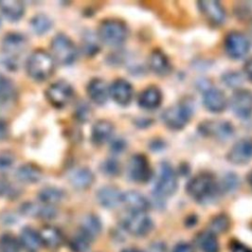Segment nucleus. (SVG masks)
I'll return each mask as SVG.
<instances>
[{
    "instance_id": "11",
    "label": "nucleus",
    "mask_w": 252,
    "mask_h": 252,
    "mask_svg": "<svg viewBox=\"0 0 252 252\" xmlns=\"http://www.w3.org/2000/svg\"><path fill=\"white\" fill-rule=\"evenodd\" d=\"M199 132L206 137L218 139L229 138L233 133V127L230 122L225 120H206L198 128Z\"/></svg>"
},
{
    "instance_id": "41",
    "label": "nucleus",
    "mask_w": 252,
    "mask_h": 252,
    "mask_svg": "<svg viewBox=\"0 0 252 252\" xmlns=\"http://www.w3.org/2000/svg\"><path fill=\"white\" fill-rule=\"evenodd\" d=\"M224 84L228 86L229 88H237L241 85L242 83V78L238 73L235 72H230L226 73L223 78H222Z\"/></svg>"
},
{
    "instance_id": "19",
    "label": "nucleus",
    "mask_w": 252,
    "mask_h": 252,
    "mask_svg": "<svg viewBox=\"0 0 252 252\" xmlns=\"http://www.w3.org/2000/svg\"><path fill=\"white\" fill-rule=\"evenodd\" d=\"M87 92L90 98L94 102L101 105L107 100L109 94V88L103 80L94 78L89 83Z\"/></svg>"
},
{
    "instance_id": "8",
    "label": "nucleus",
    "mask_w": 252,
    "mask_h": 252,
    "mask_svg": "<svg viewBox=\"0 0 252 252\" xmlns=\"http://www.w3.org/2000/svg\"><path fill=\"white\" fill-rule=\"evenodd\" d=\"M123 227L135 236L147 235L153 229V221L146 213H129L122 221Z\"/></svg>"
},
{
    "instance_id": "18",
    "label": "nucleus",
    "mask_w": 252,
    "mask_h": 252,
    "mask_svg": "<svg viewBox=\"0 0 252 252\" xmlns=\"http://www.w3.org/2000/svg\"><path fill=\"white\" fill-rule=\"evenodd\" d=\"M162 100V94L158 88L155 86L148 87L138 96V103L145 109H155L158 107Z\"/></svg>"
},
{
    "instance_id": "15",
    "label": "nucleus",
    "mask_w": 252,
    "mask_h": 252,
    "mask_svg": "<svg viewBox=\"0 0 252 252\" xmlns=\"http://www.w3.org/2000/svg\"><path fill=\"white\" fill-rule=\"evenodd\" d=\"M199 8L207 20L213 25H221L225 19V12L221 4L214 0L198 2Z\"/></svg>"
},
{
    "instance_id": "43",
    "label": "nucleus",
    "mask_w": 252,
    "mask_h": 252,
    "mask_svg": "<svg viewBox=\"0 0 252 252\" xmlns=\"http://www.w3.org/2000/svg\"><path fill=\"white\" fill-rule=\"evenodd\" d=\"M229 250L231 252H252V250L245 244L239 242L238 240H231L229 243Z\"/></svg>"
},
{
    "instance_id": "46",
    "label": "nucleus",
    "mask_w": 252,
    "mask_h": 252,
    "mask_svg": "<svg viewBox=\"0 0 252 252\" xmlns=\"http://www.w3.org/2000/svg\"><path fill=\"white\" fill-rule=\"evenodd\" d=\"M148 252H166V245L161 241L153 242L149 246Z\"/></svg>"
},
{
    "instance_id": "44",
    "label": "nucleus",
    "mask_w": 252,
    "mask_h": 252,
    "mask_svg": "<svg viewBox=\"0 0 252 252\" xmlns=\"http://www.w3.org/2000/svg\"><path fill=\"white\" fill-rule=\"evenodd\" d=\"M172 252H196V251L192 244L188 242H179L174 246Z\"/></svg>"
},
{
    "instance_id": "36",
    "label": "nucleus",
    "mask_w": 252,
    "mask_h": 252,
    "mask_svg": "<svg viewBox=\"0 0 252 252\" xmlns=\"http://www.w3.org/2000/svg\"><path fill=\"white\" fill-rule=\"evenodd\" d=\"M31 25L34 32L38 34H42L47 32L51 29L52 22L47 16L43 14H38L32 19Z\"/></svg>"
},
{
    "instance_id": "29",
    "label": "nucleus",
    "mask_w": 252,
    "mask_h": 252,
    "mask_svg": "<svg viewBox=\"0 0 252 252\" xmlns=\"http://www.w3.org/2000/svg\"><path fill=\"white\" fill-rule=\"evenodd\" d=\"M42 176L41 169L34 164H23L16 171V177L18 180L24 183H36Z\"/></svg>"
},
{
    "instance_id": "9",
    "label": "nucleus",
    "mask_w": 252,
    "mask_h": 252,
    "mask_svg": "<svg viewBox=\"0 0 252 252\" xmlns=\"http://www.w3.org/2000/svg\"><path fill=\"white\" fill-rule=\"evenodd\" d=\"M224 48L230 58L240 59L249 51L250 42L242 32H231L224 39Z\"/></svg>"
},
{
    "instance_id": "24",
    "label": "nucleus",
    "mask_w": 252,
    "mask_h": 252,
    "mask_svg": "<svg viewBox=\"0 0 252 252\" xmlns=\"http://www.w3.org/2000/svg\"><path fill=\"white\" fill-rule=\"evenodd\" d=\"M195 243L201 252H220L218 238L209 229L200 231L195 237Z\"/></svg>"
},
{
    "instance_id": "16",
    "label": "nucleus",
    "mask_w": 252,
    "mask_h": 252,
    "mask_svg": "<svg viewBox=\"0 0 252 252\" xmlns=\"http://www.w3.org/2000/svg\"><path fill=\"white\" fill-rule=\"evenodd\" d=\"M121 203L126 207L129 213H146L150 208L148 199L137 191H126L122 194Z\"/></svg>"
},
{
    "instance_id": "49",
    "label": "nucleus",
    "mask_w": 252,
    "mask_h": 252,
    "mask_svg": "<svg viewBox=\"0 0 252 252\" xmlns=\"http://www.w3.org/2000/svg\"><path fill=\"white\" fill-rule=\"evenodd\" d=\"M9 133V128H8V124L7 122L0 118V140H4L7 138Z\"/></svg>"
},
{
    "instance_id": "14",
    "label": "nucleus",
    "mask_w": 252,
    "mask_h": 252,
    "mask_svg": "<svg viewBox=\"0 0 252 252\" xmlns=\"http://www.w3.org/2000/svg\"><path fill=\"white\" fill-rule=\"evenodd\" d=\"M109 94L120 105H127L133 96L132 85L125 79H116L109 87Z\"/></svg>"
},
{
    "instance_id": "48",
    "label": "nucleus",
    "mask_w": 252,
    "mask_h": 252,
    "mask_svg": "<svg viewBox=\"0 0 252 252\" xmlns=\"http://www.w3.org/2000/svg\"><path fill=\"white\" fill-rule=\"evenodd\" d=\"M243 71L245 74V77L252 82V58H249L246 60V62L243 65Z\"/></svg>"
},
{
    "instance_id": "27",
    "label": "nucleus",
    "mask_w": 252,
    "mask_h": 252,
    "mask_svg": "<svg viewBox=\"0 0 252 252\" xmlns=\"http://www.w3.org/2000/svg\"><path fill=\"white\" fill-rule=\"evenodd\" d=\"M21 211L26 216L37 217L42 219H52L55 216V210L48 205H37L34 203L23 204Z\"/></svg>"
},
{
    "instance_id": "35",
    "label": "nucleus",
    "mask_w": 252,
    "mask_h": 252,
    "mask_svg": "<svg viewBox=\"0 0 252 252\" xmlns=\"http://www.w3.org/2000/svg\"><path fill=\"white\" fill-rule=\"evenodd\" d=\"M92 239L83 231H79L70 240V248L73 252H85L89 249Z\"/></svg>"
},
{
    "instance_id": "17",
    "label": "nucleus",
    "mask_w": 252,
    "mask_h": 252,
    "mask_svg": "<svg viewBox=\"0 0 252 252\" xmlns=\"http://www.w3.org/2000/svg\"><path fill=\"white\" fill-rule=\"evenodd\" d=\"M203 102L209 111L219 113L224 110L227 100L222 91L217 88H210L204 93Z\"/></svg>"
},
{
    "instance_id": "4",
    "label": "nucleus",
    "mask_w": 252,
    "mask_h": 252,
    "mask_svg": "<svg viewBox=\"0 0 252 252\" xmlns=\"http://www.w3.org/2000/svg\"><path fill=\"white\" fill-rule=\"evenodd\" d=\"M52 57L61 65H70L77 58V48L72 39L64 33L56 34L51 41Z\"/></svg>"
},
{
    "instance_id": "26",
    "label": "nucleus",
    "mask_w": 252,
    "mask_h": 252,
    "mask_svg": "<svg viewBox=\"0 0 252 252\" xmlns=\"http://www.w3.org/2000/svg\"><path fill=\"white\" fill-rule=\"evenodd\" d=\"M20 243L27 252H37L42 245L39 233L32 227H25L22 230Z\"/></svg>"
},
{
    "instance_id": "10",
    "label": "nucleus",
    "mask_w": 252,
    "mask_h": 252,
    "mask_svg": "<svg viewBox=\"0 0 252 252\" xmlns=\"http://www.w3.org/2000/svg\"><path fill=\"white\" fill-rule=\"evenodd\" d=\"M128 174L135 182H148L152 177V169L148 158L141 154L133 156L128 162Z\"/></svg>"
},
{
    "instance_id": "50",
    "label": "nucleus",
    "mask_w": 252,
    "mask_h": 252,
    "mask_svg": "<svg viewBox=\"0 0 252 252\" xmlns=\"http://www.w3.org/2000/svg\"><path fill=\"white\" fill-rule=\"evenodd\" d=\"M89 108L87 105H81L79 108H78V113L80 114L79 117L82 119V120H87L88 119V114H89Z\"/></svg>"
},
{
    "instance_id": "20",
    "label": "nucleus",
    "mask_w": 252,
    "mask_h": 252,
    "mask_svg": "<svg viewBox=\"0 0 252 252\" xmlns=\"http://www.w3.org/2000/svg\"><path fill=\"white\" fill-rule=\"evenodd\" d=\"M26 43L27 41L24 35L16 32L8 33L3 38V49L6 53L5 56L17 58V55L25 49Z\"/></svg>"
},
{
    "instance_id": "51",
    "label": "nucleus",
    "mask_w": 252,
    "mask_h": 252,
    "mask_svg": "<svg viewBox=\"0 0 252 252\" xmlns=\"http://www.w3.org/2000/svg\"><path fill=\"white\" fill-rule=\"evenodd\" d=\"M121 252H141V251L138 250V249H136V248H127V249L122 250Z\"/></svg>"
},
{
    "instance_id": "45",
    "label": "nucleus",
    "mask_w": 252,
    "mask_h": 252,
    "mask_svg": "<svg viewBox=\"0 0 252 252\" xmlns=\"http://www.w3.org/2000/svg\"><path fill=\"white\" fill-rule=\"evenodd\" d=\"M237 185V177L233 174L226 175L223 180V189L230 190L233 189Z\"/></svg>"
},
{
    "instance_id": "31",
    "label": "nucleus",
    "mask_w": 252,
    "mask_h": 252,
    "mask_svg": "<svg viewBox=\"0 0 252 252\" xmlns=\"http://www.w3.org/2000/svg\"><path fill=\"white\" fill-rule=\"evenodd\" d=\"M16 94L13 82L6 76L0 74V106L11 102Z\"/></svg>"
},
{
    "instance_id": "34",
    "label": "nucleus",
    "mask_w": 252,
    "mask_h": 252,
    "mask_svg": "<svg viewBox=\"0 0 252 252\" xmlns=\"http://www.w3.org/2000/svg\"><path fill=\"white\" fill-rule=\"evenodd\" d=\"M230 220L229 218L224 214H220L215 216L210 223H209V230L215 234L223 233L229 229Z\"/></svg>"
},
{
    "instance_id": "25",
    "label": "nucleus",
    "mask_w": 252,
    "mask_h": 252,
    "mask_svg": "<svg viewBox=\"0 0 252 252\" xmlns=\"http://www.w3.org/2000/svg\"><path fill=\"white\" fill-rule=\"evenodd\" d=\"M38 233L42 245H44L47 248H58L63 242V235L61 231L52 225H46L42 227Z\"/></svg>"
},
{
    "instance_id": "42",
    "label": "nucleus",
    "mask_w": 252,
    "mask_h": 252,
    "mask_svg": "<svg viewBox=\"0 0 252 252\" xmlns=\"http://www.w3.org/2000/svg\"><path fill=\"white\" fill-rule=\"evenodd\" d=\"M14 156L9 152H0V169H7L14 163Z\"/></svg>"
},
{
    "instance_id": "2",
    "label": "nucleus",
    "mask_w": 252,
    "mask_h": 252,
    "mask_svg": "<svg viewBox=\"0 0 252 252\" xmlns=\"http://www.w3.org/2000/svg\"><path fill=\"white\" fill-rule=\"evenodd\" d=\"M55 60L44 50L33 51L27 61V72L35 81H45L54 72Z\"/></svg>"
},
{
    "instance_id": "6",
    "label": "nucleus",
    "mask_w": 252,
    "mask_h": 252,
    "mask_svg": "<svg viewBox=\"0 0 252 252\" xmlns=\"http://www.w3.org/2000/svg\"><path fill=\"white\" fill-rule=\"evenodd\" d=\"M177 189V177L167 162H162L159 166L158 178L156 181L155 192L158 197L171 196Z\"/></svg>"
},
{
    "instance_id": "37",
    "label": "nucleus",
    "mask_w": 252,
    "mask_h": 252,
    "mask_svg": "<svg viewBox=\"0 0 252 252\" xmlns=\"http://www.w3.org/2000/svg\"><path fill=\"white\" fill-rule=\"evenodd\" d=\"M20 248L21 243L14 235L5 233L0 237V252H20Z\"/></svg>"
},
{
    "instance_id": "52",
    "label": "nucleus",
    "mask_w": 252,
    "mask_h": 252,
    "mask_svg": "<svg viewBox=\"0 0 252 252\" xmlns=\"http://www.w3.org/2000/svg\"><path fill=\"white\" fill-rule=\"evenodd\" d=\"M247 181H248L249 185L252 187V171H250V173L248 174V176H247Z\"/></svg>"
},
{
    "instance_id": "40",
    "label": "nucleus",
    "mask_w": 252,
    "mask_h": 252,
    "mask_svg": "<svg viewBox=\"0 0 252 252\" xmlns=\"http://www.w3.org/2000/svg\"><path fill=\"white\" fill-rule=\"evenodd\" d=\"M84 50L87 55H94L99 51V46L97 45L94 36L92 33H89L84 37Z\"/></svg>"
},
{
    "instance_id": "39",
    "label": "nucleus",
    "mask_w": 252,
    "mask_h": 252,
    "mask_svg": "<svg viewBox=\"0 0 252 252\" xmlns=\"http://www.w3.org/2000/svg\"><path fill=\"white\" fill-rule=\"evenodd\" d=\"M102 171L104 174L109 176H115L118 175L120 172V164L116 159L109 158L105 160L101 165Z\"/></svg>"
},
{
    "instance_id": "38",
    "label": "nucleus",
    "mask_w": 252,
    "mask_h": 252,
    "mask_svg": "<svg viewBox=\"0 0 252 252\" xmlns=\"http://www.w3.org/2000/svg\"><path fill=\"white\" fill-rule=\"evenodd\" d=\"M19 195L18 188L4 178H0V196L5 198H16Z\"/></svg>"
},
{
    "instance_id": "13",
    "label": "nucleus",
    "mask_w": 252,
    "mask_h": 252,
    "mask_svg": "<svg viewBox=\"0 0 252 252\" xmlns=\"http://www.w3.org/2000/svg\"><path fill=\"white\" fill-rule=\"evenodd\" d=\"M227 159L233 164H245L252 159V139L244 138L236 142L227 154Z\"/></svg>"
},
{
    "instance_id": "5",
    "label": "nucleus",
    "mask_w": 252,
    "mask_h": 252,
    "mask_svg": "<svg viewBox=\"0 0 252 252\" xmlns=\"http://www.w3.org/2000/svg\"><path fill=\"white\" fill-rule=\"evenodd\" d=\"M191 115L192 109L188 104L177 103L166 108L162 112L161 117L169 129L180 130L189 122Z\"/></svg>"
},
{
    "instance_id": "21",
    "label": "nucleus",
    "mask_w": 252,
    "mask_h": 252,
    "mask_svg": "<svg viewBox=\"0 0 252 252\" xmlns=\"http://www.w3.org/2000/svg\"><path fill=\"white\" fill-rule=\"evenodd\" d=\"M113 125L108 120L96 121L92 129V141L95 145H103L107 142L113 133Z\"/></svg>"
},
{
    "instance_id": "3",
    "label": "nucleus",
    "mask_w": 252,
    "mask_h": 252,
    "mask_svg": "<svg viewBox=\"0 0 252 252\" xmlns=\"http://www.w3.org/2000/svg\"><path fill=\"white\" fill-rule=\"evenodd\" d=\"M128 35L126 25L117 19H109L103 21L98 28L99 39L110 46H118L122 44Z\"/></svg>"
},
{
    "instance_id": "30",
    "label": "nucleus",
    "mask_w": 252,
    "mask_h": 252,
    "mask_svg": "<svg viewBox=\"0 0 252 252\" xmlns=\"http://www.w3.org/2000/svg\"><path fill=\"white\" fill-rule=\"evenodd\" d=\"M149 64L151 69L158 75H166L170 71V63L168 58L162 51L158 49L152 52L149 59Z\"/></svg>"
},
{
    "instance_id": "22",
    "label": "nucleus",
    "mask_w": 252,
    "mask_h": 252,
    "mask_svg": "<svg viewBox=\"0 0 252 252\" xmlns=\"http://www.w3.org/2000/svg\"><path fill=\"white\" fill-rule=\"evenodd\" d=\"M98 203L104 208H115L122 200V194L113 186H104L96 194Z\"/></svg>"
},
{
    "instance_id": "12",
    "label": "nucleus",
    "mask_w": 252,
    "mask_h": 252,
    "mask_svg": "<svg viewBox=\"0 0 252 252\" xmlns=\"http://www.w3.org/2000/svg\"><path fill=\"white\" fill-rule=\"evenodd\" d=\"M230 105L238 117H250L252 115V93L244 89L237 90L230 98Z\"/></svg>"
},
{
    "instance_id": "28",
    "label": "nucleus",
    "mask_w": 252,
    "mask_h": 252,
    "mask_svg": "<svg viewBox=\"0 0 252 252\" xmlns=\"http://www.w3.org/2000/svg\"><path fill=\"white\" fill-rule=\"evenodd\" d=\"M0 10L5 18L10 21L20 20L25 12L24 4L17 0H2L0 1Z\"/></svg>"
},
{
    "instance_id": "23",
    "label": "nucleus",
    "mask_w": 252,
    "mask_h": 252,
    "mask_svg": "<svg viewBox=\"0 0 252 252\" xmlns=\"http://www.w3.org/2000/svg\"><path fill=\"white\" fill-rule=\"evenodd\" d=\"M94 173L87 167H79L70 172L69 181L77 189H87L94 182Z\"/></svg>"
},
{
    "instance_id": "1",
    "label": "nucleus",
    "mask_w": 252,
    "mask_h": 252,
    "mask_svg": "<svg viewBox=\"0 0 252 252\" xmlns=\"http://www.w3.org/2000/svg\"><path fill=\"white\" fill-rule=\"evenodd\" d=\"M218 191V181L216 177L210 173H200L191 178L186 185L187 194L198 203L212 201Z\"/></svg>"
},
{
    "instance_id": "47",
    "label": "nucleus",
    "mask_w": 252,
    "mask_h": 252,
    "mask_svg": "<svg viewBox=\"0 0 252 252\" xmlns=\"http://www.w3.org/2000/svg\"><path fill=\"white\" fill-rule=\"evenodd\" d=\"M126 147V143L122 139H116L111 144V151L114 153H121L124 151Z\"/></svg>"
},
{
    "instance_id": "32",
    "label": "nucleus",
    "mask_w": 252,
    "mask_h": 252,
    "mask_svg": "<svg viewBox=\"0 0 252 252\" xmlns=\"http://www.w3.org/2000/svg\"><path fill=\"white\" fill-rule=\"evenodd\" d=\"M64 197V192L56 187H45L38 193V198L42 204L52 206L60 202Z\"/></svg>"
},
{
    "instance_id": "7",
    "label": "nucleus",
    "mask_w": 252,
    "mask_h": 252,
    "mask_svg": "<svg viewBox=\"0 0 252 252\" xmlns=\"http://www.w3.org/2000/svg\"><path fill=\"white\" fill-rule=\"evenodd\" d=\"M73 94L74 91L71 85L63 80L54 82L45 91L48 101L58 108L68 104L73 97Z\"/></svg>"
},
{
    "instance_id": "33",
    "label": "nucleus",
    "mask_w": 252,
    "mask_h": 252,
    "mask_svg": "<svg viewBox=\"0 0 252 252\" xmlns=\"http://www.w3.org/2000/svg\"><path fill=\"white\" fill-rule=\"evenodd\" d=\"M81 231L87 234L91 239H94L100 231V222L98 219L94 215L87 216L82 221Z\"/></svg>"
}]
</instances>
